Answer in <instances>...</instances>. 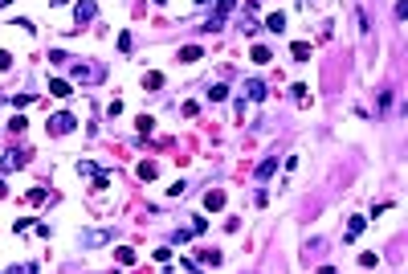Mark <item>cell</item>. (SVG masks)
Masks as SVG:
<instances>
[{
    "instance_id": "obj_1",
    "label": "cell",
    "mask_w": 408,
    "mask_h": 274,
    "mask_svg": "<svg viewBox=\"0 0 408 274\" xmlns=\"http://www.w3.org/2000/svg\"><path fill=\"white\" fill-rule=\"evenodd\" d=\"M74 127H78V119H74L70 111H57V115L49 119V131H53V135H61V131H74Z\"/></svg>"
},
{
    "instance_id": "obj_2",
    "label": "cell",
    "mask_w": 408,
    "mask_h": 274,
    "mask_svg": "<svg viewBox=\"0 0 408 274\" xmlns=\"http://www.w3.org/2000/svg\"><path fill=\"white\" fill-rule=\"evenodd\" d=\"M49 95H53V99H70V95H74V86H70L66 78H53V82H49Z\"/></svg>"
},
{
    "instance_id": "obj_3",
    "label": "cell",
    "mask_w": 408,
    "mask_h": 274,
    "mask_svg": "<svg viewBox=\"0 0 408 274\" xmlns=\"http://www.w3.org/2000/svg\"><path fill=\"white\" fill-rule=\"evenodd\" d=\"M204 209H212V213H216V209H225V193H221V189H212V193L204 197Z\"/></svg>"
},
{
    "instance_id": "obj_4",
    "label": "cell",
    "mask_w": 408,
    "mask_h": 274,
    "mask_svg": "<svg viewBox=\"0 0 408 274\" xmlns=\"http://www.w3.org/2000/svg\"><path fill=\"white\" fill-rule=\"evenodd\" d=\"M265 29H269V33H282V29H286V13H269Z\"/></svg>"
},
{
    "instance_id": "obj_5",
    "label": "cell",
    "mask_w": 408,
    "mask_h": 274,
    "mask_svg": "<svg viewBox=\"0 0 408 274\" xmlns=\"http://www.w3.org/2000/svg\"><path fill=\"white\" fill-rule=\"evenodd\" d=\"M233 5H237V0H212V9H216V21H225V17L233 13Z\"/></svg>"
},
{
    "instance_id": "obj_6",
    "label": "cell",
    "mask_w": 408,
    "mask_h": 274,
    "mask_svg": "<svg viewBox=\"0 0 408 274\" xmlns=\"http://www.w3.org/2000/svg\"><path fill=\"white\" fill-rule=\"evenodd\" d=\"M245 95H249V103H261V99H265V86H261V82H249Z\"/></svg>"
},
{
    "instance_id": "obj_7",
    "label": "cell",
    "mask_w": 408,
    "mask_h": 274,
    "mask_svg": "<svg viewBox=\"0 0 408 274\" xmlns=\"http://www.w3.org/2000/svg\"><path fill=\"white\" fill-rule=\"evenodd\" d=\"M274 172H278V160H261L257 164V180H269Z\"/></svg>"
},
{
    "instance_id": "obj_8",
    "label": "cell",
    "mask_w": 408,
    "mask_h": 274,
    "mask_svg": "<svg viewBox=\"0 0 408 274\" xmlns=\"http://www.w3.org/2000/svg\"><path fill=\"white\" fill-rule=\"evenodd\" d=\"M363 229H367V221H363V217H351V225H347V237L355 241V237H359Z\"/></svg>"
},
{
    "instance_id": "obj_9",
    "label": "cell",
    "mask_w": 408,
    "mask_h": 274,
    "mask_svg": "<svg viewBox=\"0 0 408 274\" xmlns=\"http://www.w3.org/2000/svg\"><path fill=\"white\" fill-rule=\"evenodd\" d=\"M249 57H253L257 66H265V62H269V49H265V45H253V49H249Z\"/></svg>"
},
{
    "instance_id": "obj_10",
    "label": "cell",
    "mask_w": 408,
    "mask_h": 274,
    "mask_svg": "<svg viewBox=\"0 0 408 274\" xmlns=\"http://www.w3.org/2000/svg\"><path fill=\"white\" fill-rule=\"evenodd\" d=\"M25 201L33 205V209H37V205H45V189H29V193H25Z\"/></svg>"
},
{
    "instance_id": "obj_11",
    "label": "cell",
    "mask_w": 408,
    "mask_h": 274,
    "mask_svg": "<svg viewBox=\"0 0 408 274\" xmlns=\"http://www.w3.org/2000/svg\"><path fill=\"white\" fill-rule=\"evenodd\" d=\"M94 17V5H90V0H82V5H78V25H86Z\"/></svg>"
},
{
    "instance_id": "obj_12",
    "label": "cell",
    "mask_w": 408,
    "mask_h": 274,
    "mask_svg": "<svg viewBox=\"0 0 408 274\" xmlns=\"http://www.w3.org/2000/svg\"><path fill=\"white\" fill-rule=\"evenodd\" d=\"M155 176H160V168H155L151 160H147V164H139V180H155Z\"/></svg>"
},
{
    "instance_id": "obj_13",
    "label": "cell",
    "mask_w": 408,
    "mask_h": 274,
    "mask_svg": "<svg viewBox=\"0 0 408 274\" xmlns=\"http://www.w3.org/2000/svg\"><path fill=\"white\" fill-rule=\"evenodd\" d=\"M196 57H200V45H184L180 49V62H196Z\"/></svg>"
},
{
    "instance_id": "obj_14",
    "label": "cell",
    "mask_w": 408,
    "mask_h": 274,
    "mask_svg": "<svg viewBox=\"0 0 408 274\" xmlns=\"http://www.w3.org/2000/svg\"><path fill=\"white\" fill-rule=\"evenodd\" d=\"M143 86H147V90H155V86H164V74H160V70H151V74L143 78Z\"/></svg>"
},
{
    "instance_id": "obj_15",
    "label": "cell",
    "mask_w": 408,
    "mask_h": 274,
    "mask_svg": "<svg viewBox=\"0 0 408 274\" xmlns=\"http://www.w3.org/2000/svg\"><path fill=\"white\" fill-rule=\"evenodd\" d=\"M114 258H118V262H122V266H127V262H131V266H135V250H127V246H122V250H114Z\"/></svg>"
},
{
    "instance_id": "obj_16",
    "label": "cell",
    "mask_w": 408,
    "mask_h": 274,
    "mask_svg": "<svg viewBox=\"0 0 408 274\" xmlns=\"http://www.w3.org/2000/svg\"><path fill=\"white\" fill-rule=\"evenodd\" d=\"M151 127H155V123H151V115H139V119H135V131H143V135H147Z\"/></svg>"
},
{
    "instance_id": "obj_17",
    "label": "cell",
    "mask_w": 408,
    "mask_h": 274,
    "mask_svg": "<svg viewBox=\"0 0 408 274\" xmlns=\"http://www.w3.org/2000/svg\"><path fill=\"white\" fill-rule=\"evenodd\" d=\"M290 53L302 62V57H310V45H306V41H294V49H290Z\"/></svg>"
},
{
    "instance_id": "obj_18",
    "label": "cell",
    "mask_w": 408,
    "mask_h": 274,
    "mask_svg": "<svg viewBox=\"0 0 408 274\" xmlns=\"http://www.w3.org/2000/svg\"><path fill=\"white\" fill-rule=\"evenodd\" d=\"M155 262H164V266H168V262H172V250H168V246H160V250H155Z\"/></svg>"
},
{
    "instance_id": "obj_19",
    "label": "cell",
    "mask_w": 408,
    "mask_h": 274,
    "mask_svg": "<svg viewBox=\"0 0 408 274\" xmlns=\"http://www.w3.org/2000/svg\"><path fill=\"white\" fill-rule=\"evenodd\" d=\"M13 66V53H5V49H0V70H9Z\"/></svg>"
},
{
    "instance_id": "obj_20",
    "label": "cell",
    "mask_w": 408,
    "mask_h": 274,
    "mask_svg": "<svg viewBox=\"0 0 408 274\" xmlns=\"http://www.w3.org/2000/svg\"><path fill=\"white\" fill-rule=\"evenodd\" d=\"M155 5H168V0H155Z\"/></svg>"
}]
</instances>
